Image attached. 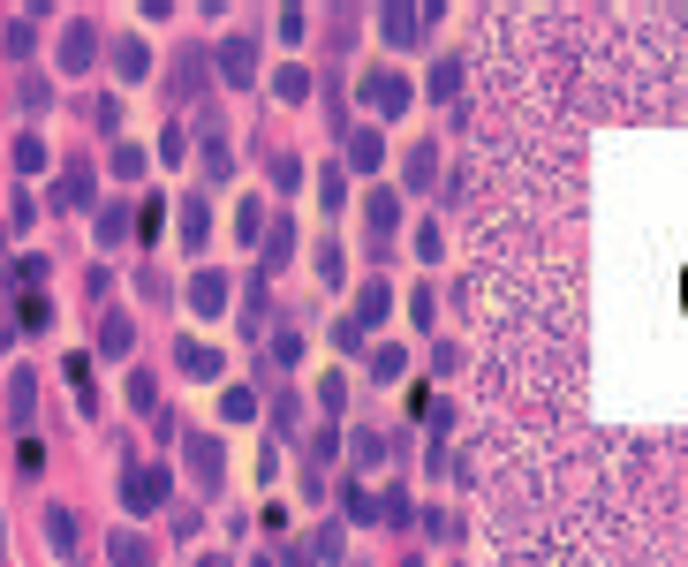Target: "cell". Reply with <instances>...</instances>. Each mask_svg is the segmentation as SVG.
Segmentation results:
<instances>
[{
    "instance_id": "obj_14",
    "label": "cell",
    "mask_w": 688,
    "mask_h": 567,
    "mask_svg": "<svg viewBox=\"0 0 688 567\" xmlns=\"http://www.w3.org/2000/svg\"><path fill=\"white\" fill-rule=\"evenodd\" d=\"M250 409H258V401L242 394V386H235V394H227V401H220V416H227V424H250Z\"/></svg>"
},
{
    "instance_id": "obj_18",
    "label": "cell",
    "mask_w": 688,
    "mask_h": 567,
    "mask_svg": "<svg viewBox=\"0 0 688 567\" xmlns=\"http://www.w3.org/2000/svg\"><path fill=\"white\" fill-rule=\"evenodd\" d=\"M129 235V212H99V242H121Z\"/></svg>"
},
{
    "instance_id": "obj_1",
    "label": "cell",
    "mask_w": 688,
    "mask_h": 567,
    "mask_svg": "<svg viewBox=\"0 0 688 567\" xmlns=\"http://www.w3.org/2000/svg\"><path fill=\"white\" fill-rule=\"evenodd\" d=\"M363 106H379V114H401V106H409V84H401L394 69H371V76H363Z\"/></svg>"
},
{
    "instance_id": "obj_10",
    "label": "cell",
    "mask_w": 688,
    "mask_h": 567,
    "mask_svg": "<svg viewBox=\"0 0 688 567\" xmlns=\"http://www.w3.org/2000/svg\"><path fill=\"white\" fill-rule=\"evenodd\" d=\"M379 23H386V38H401V46H409V38L424 31V16H416V8H386Z\"/></svg>"
},
{
    "instance_id": "obj_11",
    "label": "cell",
    "mask_w": 688,
    "mask_h": 567,
    "mask_svg": "<svg viewBox=\"0 0 688 567\" xmlns=\"http://www.w3.org/2000/svg\"><path fill=\"white\" fill-rule=\"evenodd\" d=\"M190 303H197V310H220V303H227V280H220V273H197Z\"/></svg>"
},
{
    "instance_id": "obj_4",
    "label": "cell",
    "mask_w": 688,
    "mask_h": 567,
    "mask_svg": "<svg viewBox=\"0 0 688 567\" xmlns=\"http://www.w3.org/2000/svg\"><path fill=\"white\" fill-rule=\"evenodd\" d=\"M220 69H227V84H250V69H258V53H250V38H227Z\"/></svg>"
},
{
    "instance_id": "obj_9",
    "label": "cell",
    "mask_w": 688,
    "mask_h": 567,
    "mask_svg": "<svg viewBox=\"0 0 688 567\" xmlns=\"http://www.w3.org/2000/svg\"><path fill=\"white\" fill-rule=\"evenodd\" d=\"M114 69H121V76H144V69H152V53H144V38H121V46H114Z\"/></svg>"
},
{
    "instance_id": "obj_12",
    "label": "cell",
    "mask_w": 688,
    "mask_h": 567,
    "mask_svg": "<svg viewBox=\"0 0 688 567\" xmlns=\"http://www.w3.org/2000/svg\"><path fill=\"white\" fill-rule=\"evenodd\" d=\"M182 371H190V378H212V371H220V356H212V348H197V341H182Z\"/></svg>"
},
{
    "instance_id": "obj_6",
    "label": "cell",
    "mask_w": 688,
    "mask_h": 567,
    "mask_svg": "<svg viewBox=\"0 0 688 567\" xmlns=\"http://www.w3.org/2000/svg\"><path fill=\"white\" fill-rule=\"evenodd\" d=\"M99 341H106V356H129V341H137V333H129V318H121V310H106V318H99Z\"/></svg>"
},
{
    "instance_id": "obj_8",
    "label": "cell",
    "mask_w": 688,
    "mask_h": 567,
    "mask_svg": "<svg viewBox=\"0 0 688 567\" xmlns=\"http://www.w3.org/2000/svg\"><path fill=\"white\" fill-rule=\"evenodd\" d=\"M114 567H152V545H144L137 530H121L114 537Z\"/></svg>"
},
{
    "instance_id": "obj_15",
    "label": "cell",
    "mask_w": 688,
    "mask_h": 567,
    "mask_svg": "<svg viewBox=\"0 0 688 567\" xmlns=\"http://www.w3.org/2000/svg\"><path fill=\"white\" fill-rule=\"evenodd\" d=\"M182 235H190V242H205V235H212V227H205V205H197V197L182 205Z\"/></svg>"
},
{
    "instance_id": "obj_19",
    "label": "cell",
    "mask_w": 688,
    "mask_h": 567,
    "mask_svg": "<svg viewBox=\"0 0 688 567\" xmlns=\"http://www.w3.org/2000/svg\"><path fill=\"white\" fill-rule=\"evenodd\" d=\"M197 567H227V560H197Z\"/></svg>"
},
{
    "instance_id": "obj_5",
    "label": "cell",
    "mask_w": 688,
    "mask_h": 567,
    "mask_svg": "<svg viewBox=\"0 0 688 567\" xmlns=\"http://www.w3.org/2000/svg\"><path fill=\"white\" fill-rule=\"evenodd\" d=\"M46 545L61 552V560L76 552V515H69V507H53V515H46Z\"/></svg>"
},
{
    "instance_id": "obj_7",
    "label": "cell",
    "mask_w": 688,
    "mask_h": 567,
    "mask_svg": "<svg viewBox=\"0 0 688 567\" xmlns=\"http://www.w3.org/2000/svg\"><path fill=\"white\" fill-rule=\"evenodd\" d=\"M190 462H197V484H220V439H190Z\"/></svg>"
},
{
    "instance_id": "obj_16",
    "label": "cell",
    "mask_w": 688,
    "mask_h": 567,
    "mask_svg": "<svg viewBox=\"0 0 688 567\" xmlns=\"http://www.w3.org/2000/svg\"><path fill=\"white\" fill-rule=\"evenodd\" d=\"M16 167H23V174H38V167H46V144L23 137V144H16Z\"/></svg>"
},
{
    "instance_id": "obj_13",
    "label": "cell",
    "mask_w": 688,
    "mask_h": 567,
    "mask_svg": "<svg viewBox=\"0 0 688 567\" xmlns=\"http://www.w3.org/2000/svg\"><path fill=\"white\" fill-rule=\"evenodd\" d=\"M8 401H16V424H23V416H31V371L8 378Z\"/></svg>"
},
{
    "instance_id": "obj_2",
    "label": "cell",
    "mask_w": 688,
    "mask_h": 567,
    "mask_svg": "<svg viewBox=\"0 0 688 567\" xmlns=\"http://www.w3.org/2000/svg\"><path fill=\"white\" fill-rule=\"evenodd\" d=\"M121 499H129L137 515H152L159 499H167V469H137V477H121Z\"/></svg>"
},
{
    "instance_id": "obj_17",
    "label": "cell",
    "mask_w": 688,
    "mask_h": 567,
    "mask_svg": "<svg viewBox=\"0 0 688 567\" xmlns=\"http://www.w3.org/2000/svg\"><path fill=\"white\" fill-rule=\"evenodd\" d=\"M61 205H91V174H69V182H61Z\"/></svg>"
},
{
    "instance_id": "obj_3",
    "label": "cell",
    "mask_w": 688,
    "mask_h": 567,
    "mask_svg": "<svg viewBox=\"0 0 688 567\" xmlns=\"http://www.w3.org/2000/svg\"><path fill=\"white\" fill-rule=\"evenodd\" d=\"M91 53H99V31H91V23H69V31H61V69H91Z\"/></svg>"
}]
</instances>
